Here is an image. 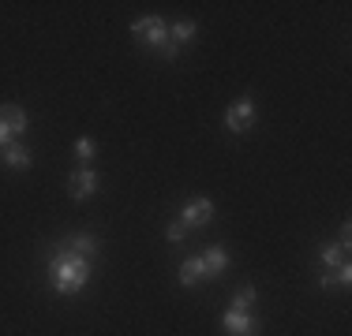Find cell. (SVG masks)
<instances>
[{
    "mask_svg": "<svg viewBox=\"0 0 352 336\" xmlns=\"http://www.w3.org/2000/svg\"><path fill=\"white\" fill-rule=\"evenodd\" d=\"M90 280V258L75 254V250L60 247L53 258H49V288L56 296H79Z\"/></svg>",
    "mask_w": 352,
    "mask_h": 336,
    "instance_id": "cell-1",
    "label": "cell"
},
{
    "mask_svg": "<svg viewBox=\"0 0 352 336\" xmlns=\"http://www.w3.org/2000/svg\"><path fill=\"white\" fill-rule=\"evenodd\" d=\"M131 34H135L142 45L154 49V53H162V49L169 45V27H165L162 15H146V19H135V23H131Z\"/></svg>",
    "mask_w": 352,
    "mask_h": 336,
    "instance_id": "cell-2",
    "label": "cell"
},
{
    "mask_svg": "<svg viewBox=\"0 0 352 336\" xmlns=\"http://www.w3.org/2000/svg\"><path fill=\"white\" fill-rule=\"evenodd\" d=\"M27 128H30V120L19 105H0V149H4L8 142H19V134Z\"/></svg>",
    "mask_w": 352,
    "mask_h": 336,
    "instance_id": "cell-3",
    "label": "cell"
},
{
    "mask_svg": "<svg viewBox=\"0 0 352 336\" xmlns=\"http://www.w3.org/2000/svg\"><path fill=\"white\" fill-rule=\"evenodd\" d=\"M251 123H255V101L240 97L236 105H229V112H225V131L244 134V131H251Z\"/></svg>",
    "mask_w": 352,
    "mask_h": 336,
    "instance_id": "cell-4",
    "label": "cell"
},
{
    "mask_svg": "<svg viewBox=\"0 0 352 336\" xmlns=\"http://www.w3.org/2000/svg\"><path fill=\"white\" fill-rule=\"evenodd\" d=\"M221 325H225V333H229V336H258V329H263L251 310H232V307L221 314Z\"/></svg>",
    "mask_w": 352,
    "mask_h": 336,
    "instance_id": "cell-5",
    "label": "cell"
},
{
    "mask_svg": "<svg viewBox=\"0 0 352 336\" xmlns=\"http://www.w3.org/2000/svg\"><path fill=\"white\" fill-rule=\"evenodd\" d=\"M210 217H214V202L210 198H191L188 206H184V213H180V224L191 232V228H203Z\"/></svg>",
    "mask_w": 352,
    "mask_h": 336,
    "instance_id": "cell-6",
    "label": "cell"
},
{
    "mask_svg": "<svg viewBox=\"0 0 352 336\" xmlns=\"http://www.w3.org/2000/svg\"><path fill=\"white\" fill-rule=\"evenodd\" d=\"M68 191H72V198H75V202L94 198V195H98V172H94V168H79V172L72 176Z\"/></svg>",
    "mask_w": 352,
    "mask_h": 336,
    "instance_id": "cell-7",
    "label": "cell"
},
{
    "mask_svg": "<svg viewBox=\"0 0 352 336\" xmlns=\"http://www.w3.org/2000/svg\"><path fill=\"white\" fill-rule=\"evenodd\" d=\"M0 154H4V165L15 168V172H23V168L34 165V154H30V146H23V142H8Z\"/></svg>",
    "mask_w": 352,
    "mask_h": 336,
    "instance_id": "cell-8",
    "label": "cell"
},
{
    "mask_svg": "<svg viewBox=\"0 0 352 336\" xmlns=\"http://www.w3.org/2000/svg\"><path fill=\"white\" fill-rule=\"evenodd\" d=\"M203 280H206L203 258H184V262H180V284H184V288H195V284H203Z\"/></svg>",
    "mask_w": 352,
    "mask_h": 336,
    "instance_id": "cell-9",
    "label": "cell"
},
{
    "mask_svg": "<svg viewBox=\"0 0 352 336\" xmlns=\"http://www.w3.org/2000/svg\"><path fill=\"white\" fill-rule=\"evenodd\" d=\"M318 284H322V291H330V288H349V284H352V265L345 262V265H338V269H326Z\"/></svg>",
    "mask_w": 352,
    "mask_h": 336,
    "instance_id": "cell-10",
    "label": "cell"
},
{
    "mask_svg": "<svg viewBox=\"0 0 352 336\" xmlns=\"http://www.w3.org/2000/svg\"><path fill=\"white\" fill-rule=\"evenodd\" d=\"M68 250H75V254H82V258H94V250H98V239L90 232H75L68 243H64Z\"/></svg>",
    "mask_w": 352,
    "mask_h": 336,
    "instance_id": "cell-11",
    "label": "cell"
},
{
    "mask_svg": "<svg viewBox=\"0 0 352 336\" xmlns=\"http://www.w3.org/2000/svg\"><path fill=\"white\" fill-rule=\"evenodd\" d=\"M195 34H199L195 23H191V19H180V23H173V27H169V41H173L176 49H184L191 38H195Z\"/></svg>",
    "mask_w": 352,
    "mask_h": 336,
    "instance_id": "cell-12",
    "label": "cell"
},
{
    "mask_svg": "<svg viewBox=\"0 0 352 336\" xmlns=\"http://www.w3.org/2000/svg\"><path fill=\"white\" fill-rule=\"evenodd\" d=\"M203 265H206V276H214V273H225L229 269V254H225V247H210L203 254Z\"/></svg>",
    "mask_w": 352,
    "mask_h": 336,
    "instance_id": "cell-13",
    "label": "cell"
},
{
    "mask_svg": "<svg viewBox=\"0 0 352 336\" xmlns=\"http://www.w3.org/2000/svg\"><path fill=\"white\" fill-rule=\"evenodd\" d=\"M345 254H349L345 247H322V250H318V258H322V265H326V269L345 265Z\"/></svg>",
    "mask_w": 352,
    "mask_h": 336,
    "instance_id": "cell-14",
    "label": "cell"
},
{
    "mask_svg": "<svg viewBox=\"0 0 352 336\" xmlns=\"http://www.w3.org/2000/svg\"><path fill=\"white\" fill-rule=\"evenodd\" d=\"M94 154H98L94 139H79V142H75V157H79V165H82V168H90V161H94Z\"/></svg>",
    "mask_w": 352,
    "mask_h": 336,
    "instance_id": "cell-15",
    "label": "cell"
},
{
    "mask_svg": "<svg viewBox=\"0 0 352 336\" xmlns=\"http://www.w3.org/2000/svg\"><path fill=\"white\" fill-rule=\"evenodd\" d=\"M251 302H255V288H251V284L236 288V296H232V310H251Z\"/></svg>",
    "mask_w": 352,
    "mask_h": 336,
    "instance_id": "cell-16",
    "label": "cell"
},
{
    "mask_svg": "<svg viewBox=\"0 0 352 336\" xmlns=\"http://www.w3.org/2000/svg\"><path fill=\"white\" fill-rule=\"evenodd\" d=\"M165 235H169L173 243H184V239H188V228H184L180 221H173V224H169V232H165Z\"/></svg>",
    "mask_w": 352,
    "mask_h": 336,
    "instance_id": "cell-17",
    "label": "cell"
}]
</instances>
